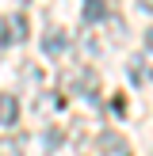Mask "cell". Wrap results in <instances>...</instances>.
<instances>
[{"label":"cell","instance_id":"obj_1","mask_svg":"<svg viewBox=\"0 0 153 156\" xmlns=\"http://www.w3.org/2000/svg\"><path fill=\"white\" fill-rule=\"evenodd\" d=\"M65 84H76L73 91H80L84 99H96V91H99V76L92 73V69H76V73H69Z\"/></svg>","mask_w":153,"mask_h":156},{"label":"cell","instance_id":"obj_2","mask_svg":"<svg viewBox=\"0 0 153 156\" xmlns=\"http://www.w3.org/2000/svg\"><path fill=\"white\" fill-rule=\"evenodd\" d=\"M96 145H99V156H134V152H130V145H126V137L111 133V129H103Z\"/></svg>","mask_w":153,"mask_h":156},{"label":"cell","instance_id":"obj_3","mask_svg":"<svg viewBox=\"0 0 153 156\" xmlns=\"http://www.w3.org/2000/svg\"><path fill=\"white\" fill-rule=\"evenodd\" d=\"M0 42H27V15H8L0 23Z\"/></svg>","mask_w":153,"mask_h":156},{"label":"cell","instance_id":"obj_4","mask_svg":"<svg viewBox=\"0 0 153 156\" xmlns=\"http://www.w3.org/2000/svg\"><path fill=\"white\" fill-rule=\"evenodd\" d=\"M65 46H69V34H65V30L54 27V30H46V34H42V53H46V57H58V53H65Z\"/></svg>","mask_w":153,"mask_h":156},{"label":"cell","instance_id":"obj_5","mask_svg":"<svg viewBox=\"0 0 153 156\" xmlns=\"http://www.w3.org/2000/svg\"><path fill=\"white\" fill-rule=\"evenodd\" d=\"M15 118H19V103H15V95L0 91V126H15Z\"/></svg>","mask_w":153,"mask_h":156},{"label":"cell","instance_id":"obj_6","mask_svg":"<svg viewBox=\"0 0 153 156\" xmlns=\"http://www.w3.org/2000/svg\"><path fill=\"white\" fill-rule=\"evenodd\" d=\"M84 27H92V23H99V19H107V4L103 0H84Z\"/></svg>","mask_w":153,"mask_h":156},{"label":"cell","instance_id":"obj_7","mask_svg":"<svg viewBox=\"0 0 153 156\" xmlns=\"http://www.w3.org/2000/svg\"><path fill=\"white\" fill-rule=\"evenodd\" d=\"M61 141H65V133H61L58 126H50V129H46V133H42V145H46V152H54V149H58Z\"/></svg>","mask_w":153,"mask_h":156},{"label":"cell","instance_id":"obj_8","mask_svg":"<svg viewBox=\"0 0 153 156\" xmlns=\"http://www.w3.org/2000/svg\"><path fill=\"white\" fill-rule=\"evenodd\" d=\"M19 152V141H8V137H0V156H15Z\"/></svg>","mask_w":153,"mask_h":156},{"label":"cell","instance_id":"obj_9","mask_svg":"<svg viewBox=\"0 0 153 156\" xmlns=\"http://www.w3.org/2000/svg\"><path fill=\"white\" fill-rule=\"evenodd\" d=\"M138 8L142 12H153V0H138Z\"/></svg>","mask_w":153,"mask_h":156},{"label":"cell","instance_id":"obj_10","mask_svg":"<svg viewBox=\"0 0 153 156\" xmlns=\"http://www.w3.org/2000/svg\"><path fill=\"white\" fill-rule=\"evenodd\" d=\"M145 46H149V53H153V27L145 30Z\"/></svg>","mask_w":153,"mask_h":156},{"label":"cell","instance_id":"obj_11","mask_svg":"<svg viewBox=\"0 0 153 156\" xmlns=\"http://www.w3.org/2000/svg\"><path fill=\"white\" fill-rule=\"evenodd\" d=\"M15 4H31V0H15Z\"/></svg>","mask_w":153,"mask_h":156}]
</instances>
